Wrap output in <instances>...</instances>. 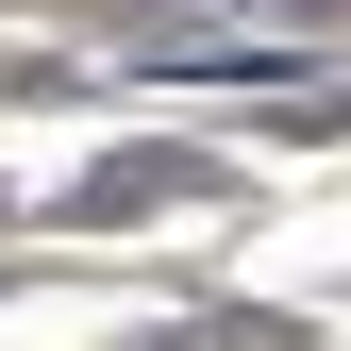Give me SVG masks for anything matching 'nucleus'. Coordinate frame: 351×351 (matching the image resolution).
I'll use <instances>...</instances> for the list:
<instances>
[{"mask_svg": "<svg viewBox=\"0 0 351 351\" xmlns=\"http://www.w3.org/2000/svg\"><path fill=\"white\" fill-rule=\"evenodd\" d=\"M184 184H201L184 151H117L101 184H84V217H151V201H184Z\"/></svg>", "mask_w": 351, "mask_h": 351, "instance_id": "f257e3e1", "label": "nucleus"}]
</instances>
